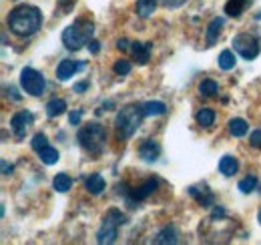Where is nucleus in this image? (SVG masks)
Returning a JSON list of instances; mask_svg holds the SVG:
<instances>
[{
	"mask_svg": "<svg viewBox=\"0 0 261 245\" xmlns=\"http://www.w3.org/2000/svg\"><path fill=\"white\" fill-rule=\"evenodd\" d=\"M40 24H42V12L31 4H20L12 8L8 14V29L18 36H31L40 29Z\"/></svg>",
	"mask_w": 261,
	"mask_h": 245,
	"instance_id": "nucleus-1",
	"label": "nucleus"
},
{
	"mask_svg": "<svg viewBox=\"0 0 261 245\" xmlns=\"http://www.w3.org/2000/svg\"><path fill=\"white\" fill-rule=\"evenodd\" d=\"M95 32V24L87 18H79L74 20L70 27H66L63 32V44L68 51H79L85 44H89V40L93 38Z\"/></svg>",
	"mask_w": 261,
	"mask_h": 245,
	"instance_id": "nucleus-2",
	"label": "nucleus"
},
{
	"mask_svg": "<svg viewBox=\"0 0 261 245\" xmlns=\"http://www.w3.org/2000/svg\"><path fill=\"white\" fill-rule=\"evenodd\" d=\"M143 107L139 105H127L125 109L119 111L117 119H115V131L119 139H129L135 135V131L139 129L141 119H143Z\"/></svg>",
	"mask_w": 261,
	"mask_h": 245,
	"instance_id": "nucleus-3",
	"label": "nucleus"
},
{
	"mask_svg": "<svg viewBox=\"0 0 261 245\" xmlns=\"http://www.w3.org/2000/svg\"><path fill=\"white\" fill-rule=\"evenodd\" d=\"M79 143L81 147L91 155H100L105 149V143H107V131L102 125L98 122H91V125H85L81 131H79Z\"/></svg>",
	"mask_w": 261,
	"mask_h": 245,
	"instance_id": "nucleus-4",
	"label": "nucleus"
},
{
	"mask_svg": "<svg viewBox=\"0 0 261 245\" xmlns=\"http://www.w3.org/2000/svg\"><path fill=\"white\" fill-rule=\"evenodd\" d=\"M125 215L121 213L119 209H109V213L105 215L102 219V225L97 231V241L98 243H113L117 239V233H119V227L125 223Z\"/></svg>",
	"mask_w": 261,
	"mask_h": 245,
	"instance_id": "nucleus-5",
	"label": "nucleus"
},
{
	"mask_svg": "<svg viewBox=\"0 0 261 245\" xmlns=\"http://www.w3.org/2000/svg\"><path fill=\"white\" fill-rule=\"evenodd\" d=\"M233 48L239 57H243L245 61H253L257 55H259L261 46H259V40L257 36L249 34V32H241L237 36H233Z\"/></svg>",
	"mask_w": 261,
	"mask_h": 245,
	"instance_id": "nucleus-6",
	"label": "nucleus"
},
{
	"mask_svg": "<svg viewBox=\"0 0 261 245\" xmlns=\"http://www.w3.org/2000/svg\"><path fill=\"white\" fill-rule=\"evenodd\" d=\"M20 87L29 92V94H33V96H40V94L44 92L46 81H44V77H42L38 70L27 66V68H22V72H20Z\"/></svg>",
	"mask_w": 261,
	"mask_h": 245,
	"instance_id": "nucleus-7",
	"label": "nucleus"
},
{
	"mask_svg": "<svg viewBox=\"0 0 261 245\" xmlns=\"http://www.w3.org/2000/svg\"><path fill=\"white\" fill-rule=\"evenodd\" d=\"M33 122H34L33 113L20 111V113H16V115L10 119V129L14 131V135H16L18 139H24V137H27V131L31 129Z\"/></svg>",
	"mask_w": 261,
	"mask_h": 245,
	"instance_id": "nucleus-8",
	"label": "nucleus"
},
{
	"mask_svg": "<svg viewBox=\"0 0 261 245\" xmlns=\"http://www.w3.org/2000/svg\"><path fill=\"white\" fill-rule=\"evenodd\" d=\"M157 179H147L145 183L141 185V187H137V189H133L129 195V203L130 207H135V203L137 201H143V199H147L155 189H157Z\"/></svg>",
	"mask_w": 261,
	"mask_h": 245,
	"instance_id": "nucleus-9",
	"label": "nucleus"
},
{
	"mask_svg": "<svg viewBox=\"0 0 261 245\" xmlns=\"http://www.w3.org/2000/svg\"><path fill=\"white\" fill-rule=\"evenodd\" d=\"M187 191H189V195L195 199L197 203H199V205H203V207H211V205L215 203V195H213L205 185H203V187L191 185Z\"/></svg>",
	"mask_w": 261,
	"mask_h": 245,
	"instance_id": "nucleus-10",
	"label": "nucleus"
},
{
	"mask_svg": "<svg viewBox=\"0 0 261 245\" xmlns=\"http://www.w3.org/2000/svg\"><path fill=\"white\" fill-rule=\"evenodd\" d=\"M159 153H161V147L153 141V139H147L139 145V157L147 163H155L159 159Z\"/></svg>",
	"mask_w": 261,
	"mask_h": 245,
	"instance_id": "nucleus-11",
	"label": "nucleus"
},
{
	"mask_svg": "<svg viewBox=\"0 0 261 245\" xmlns=\"http://www.w3.org/2000/svg\"><path fill=\"white\" fill-rule=\"evenodd\" d=\"M151 51H153V44H151V42H133V44H130L133 59L139 62V64H147V62H149Z\"/></svg>",
	"mask_w": 261,
	"mask_h": 245,
	"instance_id": "nucleus-12",
	"label": "nucleus"
},
{
	"mask_svg": "<svg viewBox=\"0 0 261 245\" xmlns=\"http://www.w3.org/2000/svg\"><path fill=\"white\" fill-rule=\"evenodd\" d=\"M79 68H83V64L76 61H70V59H66L59 64V68H57V79H61V81H66V79H70Z\"/></svg>",
	"mask_w": 261,
	"mask_h": 245,
	"instance_id": "nucleus-13",
	"label": "nucleus"
},
{
	"mask_svg": "<svg viewBox=\"0 0 261 245\" xmlns=\"http://www.w3.org/2000/svg\"><path fill=\"white\" fill-rule=\"evenodd\" d=\"M223 31V18H213L211 22H209V27H207V46H213L215 42H217V38H219V34Z\"/></svg>",
	"mask_w": 261,
	"mask_h": 245,
	"instance_id": "nucleus-14",
	"label": "nucleus"
},
{
	"mask_svg": "<svg viewBox=\"0 0 261 245\" xmlns=\"http://www.w3.org/2000/svg\"><path fill=\"white\" fill-rule=\"evenodd\" d=\"M237 169H239V163H237V159H235V157H231V155L221 157V161H219V171H221L225 177L235 175V173H237Z\"/></svg>",
	"mask_w": 261,
	"mask_h": 245,
	"instance_id": "nucleus-15",
	"label": "nucleus"
},
{
	"mask_svg": "<svg viewBox=\"0 0 261 245\" xmlns=\"http://www.w3.org/2000/svg\"><path fill=\"white\" fill-rule=\"evenodd\" d=\"M251 4V0H227L225 2V12L227 16H241V12Z\"/></svg>",
	"mask_w": 261,
	"mask_h": 245,
	"instance_id": "nucleus-16",
	"label": "nucleus"
},
{
	"mask_svg": "<svg viewBox=\"0 0 261 245\" xmlns=\"http://www.w3.org/2000/svg\"><path fill=\"white\" fill-rule=\"evenodd\" d=\"M141 107H143V115L145 117H155V115H165L167 113V105L161 103V101H149V103H145Z\"/></svg>",
	"mask_w": 261,
	"mask_h": 245,
	"instance_id": "nucleus-17",
	"label": "nucleus"
},
{
	"mask_svg": "<svg viewBox=\"0 0 261 245\" xmlns=\"http://www.w3.org/2000/svg\"><path fill=\"white\" fill-rule=\"evenodd\" d=\"M85 185H87V191L89 193H93V195H98V193H102V189H105V179H102V175H98V173H95V175H91L87 181H85Z\"/></svg>",
	"mask_w": 261,
	"mask_h": 245,
	"instance_id": "nucleus-18",
	"label": "nucleus"
},
{
	"mask_svg": "<svg viewBox=\"0 0 261 245\" xmlns=\"http://www.w3.org/2000/svg\"><path fill=\"white\" fill-rule=\"evenodd\" d=\"M65 111H66V101H63V99H53V101L46 105V115H48L50 119L63 115Z\"/></svg>",
	"mask_w": 261,
	"mask_h": 245,
	"instance_id": "nucleus-19",
	"label": "nucleus"
},
{
	"mask_svg": "<svg viewBox=\"0 0 261 245\" xmlns=\"http://www.w3.org/2000/svg\"><path fill=\"white\" fill-rule=\"evenodd\" d=\"M249 131V125L243 121V119H231L229 121V133L233 137H245Z\"/></svg>",
	"mask_w": 261,
	"mask_h": 245,
	"instance_id": "nucleus-20",
	"label": "nucleus"
},
{
	"mask_svg": "<svg viewBox=\"0 0 261 245\" xmlns=\"http://www.w3.org/2000/svg\"><path fill=\"white\" fill-rule=\"evenodd\" d=\"M157 0H137V14L143 18H149L155 12Z\"/></svg>",
	"mask_w": 261,
	"mask_h": 245,
	"instance_id": "nucleus-21",
	"label": "nucleus"
},
{
	"mask_svg": "<svg viewBox=\"0 0 261 245\" xmlns=\"http://www.w3.org/2000/svg\"><path fill=\"white\" fill-rule=\"evenodd\" d=\"M155 243H177V229L173 225H167L163 231L157 235Z\"/></svg>",
	"mask_w": 261,
	"mask_h": 245,
	"instance_id": "nucleus-22",
	"label": "nucleus"
},
{
	"mask_svg": "<svg viewBox=\"0 0 261 245\" xmlns=\"http://www.w3.org/2000/svg\"><path fill=\"white\" fill-rule=\"evenodd\" d=\"M53 187H55V191H59V193H66L70 187H72V179L65 175V173H59L55 179H53Z\"/></svg>",
	"mask_w": 261,
	"mask_h": 245,
	"instance_id": "nucleus-23",
	"label": "nucleus"
},
{
	"mask_svg": "<svg viewBox=\"0 0 261 245\" xmlns=\"http://www.w3.org/2000/svg\"><path fill=\"white\" fill-rule=\"evenodd\" d=\"M59 157H61L59 151H57V149H53L50 145H48V147H44V149L38 153V159H40L44 165H55V163L59 161Z\"/></svg>",
	"mask_w": 261,
	"mask_h": 245,
	"instance_id": "nucleus-24",
	"label": "nucleus"
},
{
	"mask_svg": "<svg viewBox=\"0 0 261 245\" xmlns=\"http://www.w3.org/2000/svg\"><path fill=\"white\" fill-rule=\"evenodd\" d=\"M195 119L201 127H211L213 121H215V113H213L211 109H201V111L195 115Z\"/></svg>",
	"mask_w": 261,
	"mask_h": 245,
	"instance_id": "nucleus-25",
	"label": "nucleus"
},
{
	"mask_svg": "<svg viewBox=\"0 0 261 245\" xmlns=\"http://www.w3.org/2000/svg\"><path fill=\"white\" fill-rule=\"evenodd\" d=\"M217 64H219V68H223V70H231V68L235 66V55H233L231 51H223V53L219 55V59H217Z\"/></svg>",
	"mask_w": 261,
	"mask_h": 245,
	"instance_id": "nucleus-26",
	"label": "nucleus"
},
{
	"mask_svg": "<svg viewBox=\"0 0 261 245\" xmlns=\"http://www.w3.org/2000/svg\"><path fill=\"white\" fill-rule=\"evenodd\" d=\"M217 91H219V87H217V83L211 81V79H205V81L199 85V92L205 94V96H213Z\"/></svg>",
	"mask_w": 261,
	"mask_h": 245,
	"instance_id": "nucleus-27",
	"label": "nucleus"
},
{
	"mask_svg": "<svg viewBox=\"0 0 261 245\" xmlns=\"http://www.w3.org/2000/svg\"><path fill=\"white\" fill-rule=\"evenodd\" d=\"M255 187H257V177H253V175H247L239 181V191L241 193H251Z\"/></svg>",
	"mask_w": 261,
	"mask_h": 245,
	"instance_id": "nucleus-28",
	"label": "nucleus"
},
{
	"mask_svg": "<svg viewBox=\"0 0 261 245\" xmlns=\"http://www.w3.org/2000/svg\"><path fill=\"white\" fill-rule=\"evenodd\" d=\"M33 149L36 151V153H40L44 147H48V139H46V135H42V133H36L33 137Z\"/></svg>",
	"mask_w": 261,
	"mask_h": 245,
	"instance_id": "nucleus-29",
	"label": "nucleus"
},
{
	"mask_svg": "<svg viewBox=\"0 0 261 245\" xmlns=\"http://www.w3.org/2000/svg\"><path fill=\"white\" fill-rule=\"evenodd\" d=\"M130 62L129 61H125V59H121V61H117L115 62V66H113V70L117 72V75H121V77H125V75H129L130 72Z\"/></svg>",
	"mask_w": 261,
	"mask_h": 245,
	"instance_id": "nucleus-30",
	"label": "nucleus"
},
{
	"mask_svg": "<svg viewBox=\"0 0 261 245\" xmlns=\"http://www.w3.org/2000/svg\"><path fill=\"white\" fill-rule=\"evenodd\" d=\"M249 143H251L253 147H261V129H257V131H253V133H251Z\"/></svg>",
	"mask_w": 261,
	"mask_h": 245,
	"instance_id": "nucleus-31",
	"label": "nucleus"
},
{
	"mask_svg": "<svg viewBox=\"0 0 261 245\" xmlns=\"http://www.w3.org/2000/svg\"><path fill=\"white\" fill-rule=\"evenodd\" d=\"M81 119H83V111H72V113L68 115V121L72 122V125H79Z\"/></svg>",
	"mask_w": 261,
	"mask_h": 245,
	"instance_id": "nucleus-32",
	"label": "nucleus"
},
{
	"mask_svg": "<svg viewBox=\"0 0 261 245\" xmlns=\"http://www.w3.org/2000/svg\"><path fill=\"white\" fill-rule=\"evenodd\" d=\"M89 51H91L93 55H97L98 51H100V42L95 40V38H91V40H89Z\"/></svg>",
	"mask_w": 261,
	"mask_h": 245,
	"instance_id": "nucleus-33",
	"label": "nucleus"
},
{
	"mask_svg": "<svg viewBox=\"0 0 261 245\" xmlns=\"http://www.w3.org/2000/svg\"><path fill=\"white\" fill-rule=\"evenodd\" d=\"M117 48H119V51H129L130 42L127 40V38H119V42H117Z\"/></svg>",
	"mask_w": 261,
	"mask_h": 245,
	"instance_id": "nucleus-34",
	"label": "nucleus"
},
{
	"mask_svg": "<svg viewBox=\"0 0 261 245\" xmlns=\"http://www.w3.org/2000/svg\"><path fill=\"white\" fill-rule=\"evenodd\" d=\"M12 171H14V167L8 161H2V175H10Z\"/></svg>",
	"mask_w": 261,
	"mask_h": 245,
	"instance_id": "nucleus-35",
	"label": "nucleus"
},
{
	"mask_svg": "<svg viewBox=\"0 0 261 245\" xmlns=\"http://www.w3.org/2000/svg\"><path fill=\"white\" fill-rule=\"evenodd\" d=\"M185 0H163L165 6H169V8H177V6H181Z\"/></svg>",
	"mask_w": 261,
	"mask_h": 245,
	"instance_id": "nucleus-36",
	"label": "nucleus"
},
{
	"mask_svg": "<svg viewBox=\"0 0 261 245\" xmlns=\"http://www.w3.org/2000/svg\"><path fill=\"white\" fill-rule=\"evenodd\" d=\"M89 89V83H76L74 85V92H85Z\"/></svg>",
	"mask_w": 261,
	"mask_h": 245,
	"instance_id": "nucleus-37",
	"label": "nucleus"
},
{
	"mask_svg": "<svg viewBox=\"0 0 261 245\" xmlns=\"http://www.w3.org/2000/svg\"><path fill=\"white\" fill-rule=\"evenodd\" d=\"M221 215H225V211H223L221 207H215V209H213V217H221Z\"/></svg>",
	"mask_w": 261,
	"mask_h": 245,
	"instance_id": "nucleus-38",
	"label": "nucleus"
},
{
	"mask_svg": "<svg viewBox=\"0 0 261 245\" xmlns=\"http://www.w3.org/2000/svg\"><path fill=\"white\" fill-rule=\"evenodd\" d=\"M259 223H261V211H259Z\"/></svg>",
	"mask_w": 261,
	"mask_h": 245,
	"instance_id": "nucleus-39",
	"label": "nucleus"
}]
</instances>
